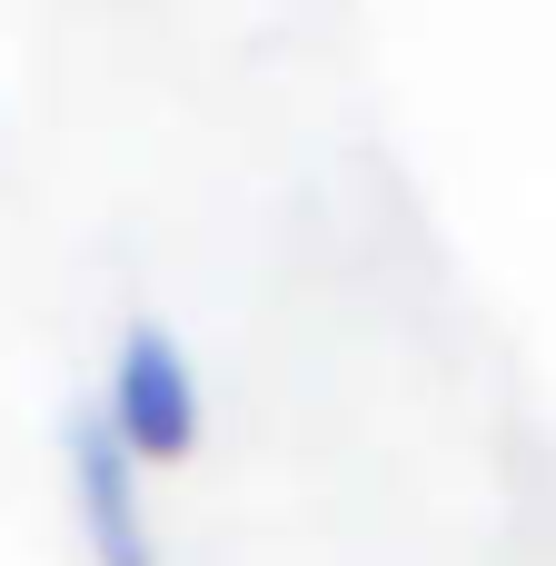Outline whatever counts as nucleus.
Returning a JSON list of instances; mask_svg holds the SVG:
<instances>
[{"label":"nucleus","instance_id":"obj_1","mask_svg":"<svg viewBox=\"0 0 556 566\" xmlns=\"http://www.w3.org/2000/svg\"><path fill=\"white\" fill-rule=\"evenodd\" d=\"M99 418H109V438H119L139 468H169V458H189V448H199V378H189V358H179V338H169V328H149V318H139V328L119 338Z\"/></svg>","mask_w":556,"mask_h":566},{"label":"nucleus","instance_id":"obj_2","mask_svg":"<svg viewBox=\"0 0 556 566\" xmlns=\"http://www.w3.org/2000/svg\"><path fill=\"white\" fill-rule=\"evenodd\" d=\"M70 497H80L90 566H159L149 507H139V458L109 438V418H70Z\"/></svg>","mask_w":556,"mask_h":566}]
</instances>
